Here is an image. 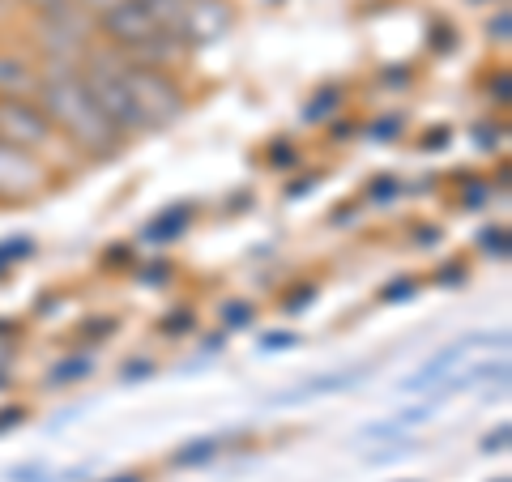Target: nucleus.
Here are the masks:
<instances>
[{
  "instance_id": "b1692460",
  "label": "nucleus",
  "mask_w": 512,
  "mask_h": 482,
  "mask_svg": "<svg viewBox=\"0 0 512 482\" xmlns=\"http://www.w3.org/2000/svg\"><path fill=\"white\" fill-rule=\"evenodd\" d=\"M402 133V116H393V120H380V124H372V137L376 141H384V137H397Z\"/></svg>"
},
{
  "instance_id": "412c9836",
  "label": "nucleus",
  "mask_w": 512,
  "mask_h": 482,
  "mask_svg": "<svg viewBox=\"0 0 512 482\" xmlns=\"http://www.w3.org/2000/svg\"><path fill=\"white\" fill-rule=\"evenodd\" d=\"M483 239V252H495V256H508V231L500 227V231H483L478 235Z\"/></svg>"
},
{
  "instance_id": "20e7f679",
  "label": "nucleus",
  "mask_w": 512,
  "mask_h": 482,
  "mask_svg": "<svg viewBox=\"0 0 512 482\" xmlns=\"http://www.w3.org/2000/svg\"><path fill=\"white\" fill-rule=\"evenodd\" d=\"M235 22H239V13L231 0H192V5L180 9V18H175L167 35H175L192 52V47L222 43L235 30Z\"/></svg>"
},
{
  "instance_id": "6e6552de",
  "label": "nucleus",
  "mask_w": 512,
  "mask_h": 482,
  "mask_svg": "<svg viewBox=\"0 0 512 482\" xmlns=\"http://www.w3.org/2000/svg\"><path fill=\"white\" fill-rule=\"evenodd\" d=\"M478 342H483V333H474V337H461V342H448V346L440 350V355H431V359L419 367V372H414V376L406 380V393L436 389V384H440L448 372H453L457 363H466V359H470V350H474Z\"/></svg>"
},
{
  "instance_id": "f3484780",
  "label": "nucleus",
  "mask_w": 512,
  "mask_h": 482,
  "mask_svg": "<svg viewBox=\"0 0 512 482\" xmlns=\"http://www.w3.org/2000/svg\"><path fill=\"white\" fill-rule=\"evenodd\" d=\"M116 329H120L116 316H90V320L77 325V337H82V342H103V337H111Z\"/></svg>"
},
{
  "instance_id": "9b49d317",
  "label": "nucleus",
  "mask_w": 512,
  "mask_h": 482,
  "mask_svg": "<svg viewBox=\"0 0 512 482\" xmlns=\"http://www.w3.org/2000/svg\"><path fill=\"white\" fill-rule=\"evenodd\" d=\"M222 453V436H201V440H188L180 444V453H171V465H205V461H214Z\"/></svg>"
},
{
  "instance_id": "2eb2a0df",
  "label": "nucleus",
  "mask_w": 512,
  "mask_h": 482,
  "mask_svg": "<svg viewBox=\"0 0 512 482\" xmlns=\"http://www.w3.org/2000/svg\"><path fill=\"white\" fill-rule=\"evenodd\" d=\"M137 5L150 13L158 30H171V26H175V18H180V9H184L180 0H137Z\"/></svg>"
},
{
  "instance_id": "cd10ccee",
  "label": "nucleus",
  "mask_w": 512,
  "mask_h": 482,
  "mask_svg": "<svg viewBox=\"0 0 512 482\" xmlns=\"http://www.w3.org/2000/svg\"><path fill=\"white\" fill-rule=\"evenodd\" d=\"M466 273H470L466 265H448V269H440V282L444 286H457V282H466Z\"/></svg>"
},
{
  "instance_id": "bb28decb",
  "label": "nucleus",
  "mask_w": 512,
  "mask_h": 482,
  "mask_svg": "<svg viewBox=\"0 0 512 482\" xmlns=\"http://www.w3.org/2000/svg\"><path fill=\"white\" fill-rule=\"evenodd\" d=\"M26 419V410L22 406H9V410H0V431H9V427H18Z\"/></svg>"
},
{
  "instance_id": "39448f33",
  "label": "nucleus",
  "mask_w": 512,
  "mask_h": 482,
  "mask_svg": "<svg viewBox=\"0 0 512 482\" xmlns=\"http://www.w3.org/2000/svg\"><path fill=\"white\" fill-rule=\"evenodd\" d=\"M52 184V171H47L43 158L22 154L0 141V205H26L47 192Z\"/></svg>"
},
{
  "instance_id": "72a5a7b5",
  "label": "nucleus",
  "mask_w": 512,
  "mask_h": 482,
  "mask_svg": "<svg viewBox=\"0 0 512 482\" xmlns=\"http://www.w3.org/2000/svg\"><path fill=\"white\" fill-rule=\"evenodd\" d=\"M180 5H192V0H180Z\"/></svg>"
},
{
  "instance_id": "c756f323",
  "label": "nucleus",
  "mask_w": 512,
  "mask_h": 482,
  "mask_svg": "<svg viewBox=\"0 0 512 482\" xmlns=\"http://www.w3.org/2000/svg\"><path fill=\"white\" fill-rule=\"evenodd\" d=\"M372 197H397V180H389V175H384V180H376V184H372Z\"/></svg>"
},
{
  "instance_id": "f257e3e1",
  "label": "nucleus",
  "mask_w": 512,
  "mask_h": 482,
  "mask_svg": "<svg viewBox=\"0 0 512 482\" xmlns=\"http://www.w3.org/2000/svg\"><path fill=\"white\" fill-rule=\"evenodd\" d=\"M35 103L47 116V124L56 128V137L64 141V146H73L82 158L107 163V158H116L124 150V133L103 116V107L94 103V94L86 90L77 69L43 73V82L35 90Z\"/></svg>"
},
{
  "instance_id": "a878e982",
  "label": "nucleus",
  "mask_w": 512,
  "mask_h": 482,
  "mask_svg": "<svg viewBox=\"0 0 512 482\" xmlns=\"http://www.w3.org/2000/svg\"><path fill=\"white\" fill-rule=\"evenodd\" d=\"M299 337L295 333H265V350H286V346H295Z\"/></svg>"
},
{
  "instance_id": "f03ea898",
  "label": "nucleus",
  "mask_w": 512,
  "mask_h": 482,
  "mask_svg": "<svg viewBox=\"0 0 512 482\" xmlns=\"http://www.w3.org/2000/svg\"><path fill=\"white\" fill-rule=\"evenodd\" d=\"M124 86L133 94V103L141 107L150 128H167L188 111V99L180 82L163 69H141V64H124Z\"/></svg>"
},
{
  "instance_id": "f8f14e48",
  "label": "nucleus",
  "mask_w": 512,
  "mask_h": 482,
  "mask_svg": "<svg viewBox=\"0 0 512 482\" xmlns=\"http://www.w3.org/2000/svg\"><path fill=\"white\" fill-rule=\"evenodd\" d=\"M431 419V406H414V410H406L402 419H384V423H372L363 431V436H402V431H410V427H419V423H427Z\"/></svg>"
},
{
  "instance_id": "0eeeda50",
  "label": "nucleus",
  "mask_w": 512,
  "mask_h": 482,
  "mask_svg": "<svg viewBox=\"0 0 512 482\" xmlns=\"http://www.w3.org/2000/svg\"><path fill=\"white\" fill-rule=\"evenodd\" d=\"M43 82L39 64L26 52L0 47V99H35V90Z\"/></svg>"
},
{
  "instance_id": "423d86ee",
  "label": "nucleus",
  "mask_w": 512,
  "mask_h": 482,
  "mask_svg": "<svg viewBox=\"0 0 512 482\" xmlns=\"http://www.w3.org/2000/svg\"><path fill=\"white\" fill-rule=\"evenodd\" d=\"M94 35H103V43L111 47V52L124 56V52H133V47H141L146 39H154L158 26L137 0H116V5L94 18Z\"/></svg>"
},
{
  "instance_id": "c85d7f7f",
  "label": "nucleus",
  "mask_w": 512,
  "mask_h": 482,
  "mask_svg": "<svg viewBox=\"0 0 512 482\" xmlns=\"http://www.w3.org/2000/svg\"><path fill=\"white\" fill-rule=\"evenodd\" d=\"M26 9H35V13H52V9H64V5H73V0H22Z\"/></svg>"
},
{
  "instance_id": "5701e85b",
  "label": "nucleus",
  "mask_w": 512,
  "mask_h": 482,
  "mask_svg": "<svg viewBox=\"0 0 512 482\" xmlns=\"http://www.w3.org/2000/svg\"><path fill=\"white\" fill-rule=\"evenodd\" d=\"M167 273H171V265H163V261H158V265H146V269H141V282H146V286H163V282H167Z\"/></svg>"
},
{
  "instance_id": "4be33fe9",
  "label": "nucleus",
  "mask_w": 512,
  "mask_h": 482,
  "mask_svg": "<svg viewBox=\"0 0 512 482\" xmlns=\"http://www.w3.org/2000/svg\"><path fill=\"white\" fill-rule=\"evenodd\" d=\"M338 99H342V90L333 86L329 94H320V99H316V103H312L308 111H303V116H308V120H320V116H329V107H325V103H338Z\"/></svg>"
},
{
  "instance_id": "393cba45",
  "label": "nucleus",
  "mask_w": 512,
  "mask_h": 482,
  "mask_svg": "<svg viewBox=\"0 0 512 482\" xmlns=\"http://www.w3.org/2000/svg\"><path fill=\"white\" fill-rule=\"evenodd\" d=\"M504 444H508V423H500V431H491L483 440V453H504Z\"/></svg>"
},
{
  "instance_id": "6ab92c4d",
  "label": "nucleus",
  "mask_w": 512,
  "mask_h": 482,
  "mask_svg": "<svg viewBox=\"0 0 512 482\" xmlns=\"http://www.w3.org/2000/svg\"><path fill=\"white\" fill-rule=\"evenodd\" d=\"M154 372H158L154 359H133V363L120 367V380H124V384H137V380H146V376H154Z\"/></svg>"
},
{
  "instance_id": "4468645a",
  "label": "nucleus",
  "mask_w": 512,
  "mask_h": 482,
  "mask_svg": "<svg viewBox=\"0 0 512 482\" xmlns=\"http://www.w3.org/2000/svg\"><path fill=\"white\" fill-rule=\"evenodd\" d=\"M30 252H35V239H30V235H9V239H0V273H9V265L26 261Z\"/></svg>"
},
{
  "instance_id": "a211bd4d",
  "label": "nucleus",
  "mask_w": 512,
  "mask_h": 482,
  "mask_svg": "<svg viewBox=\"0 0 512 482\" xmlns=\"http://www.w3.org/2000/svg\"><path fill=\"white\" fill-rule=\"evenodd\" d=\"M192 325H197V316H192L188 308H175L171 316H163V320H158V333H167V337H180V333H188Z\"/></svg>"
},
{
  "instance_id": "dca6fc26",
  "label": "nucleus",
  "mask_w": 512,
  "mask_h": 482,
  "mask_svg": "<svg viewBox=\"0 0 512 482\" xmlns=\"http://www.w3.org/2000/svg\"><path fill=\"white\" fill-rule=\"evenodd\" d=\"M256 320V308L248 299H231V303H222V329H248Z\"/></svg>"
},
{
  "instance_id": "7ed1b4c3",
  "label": "nucleus",
  "mask_w": 512,
  "mask_h": 482,
  "mask_svg": "<svg viewBox=\"0 0 512 482\" xmlns=\"http://www.w3.org/2000/svg\"><path fill=\"white\" fill-rule=\"evenodd\" d=\"M0 141L22 154H35V158L60 146L56 128L47 124L35 99H0Z\"/></svg>"
},
{
  "instance_id": "f704fd0d",
  "label": "nucleus",
  "mask_w": 512,
  "mask_h": 482,
  "mask_svg": "<svg viewBox=\"0 0 512 482\" xmlns=\"http://www.w3.org/2000/svg\"><path fill=\"white\" fill-rule=\"evenodd\" d=\"M495 482H508V478H495Z\"/></svg>"
},
{
  "instance_id": "aec40b11",
  "label": "nucleus",
  "mask_w": 512,
  "mask_h": 482,
  "mask_svg": "<svg viewBox=\"0 0 512 482\" xmlns=\"http://www.w3.org/2000/svg\"><path fill=\"white\" fill-rule=\"evenodd\" d=\"M508 30H512V18H508V9L500 5V9H495V18L487 22V39L491 43H508Z\"/></svg>"
},
{
  "instance_id": "7c9ffc66",
  "label": "nucleus",
  "mask_w": 512,
  "mask_h": 482,
  "mask_svg": "<svg viewBox=\"0 0 512 482\" xmlns=\"http://www.w3.org/2000/svg\"><path fill=\"white\" fill-rule=\"evenodd\" d=\"M491 94H500V107L508 103V73H504V69H500V77L491 82Z\"/></svg>"
},
{
  "instance_id": "9d476101",
  "label": "nucleus",
  "mask_w": 512,
  "mask_h": 482,
  "mask_svg": "<svg viewBox=\"0 0 512 482\" xmlns=\"http://www.w3.org/2000/svg\"><path fill=\"white\" fill-rule=\"evenodd\" d=\"M94 376V359L90 355H69L52 363V372H47V384L52 389H64V384H77V380H90Z\"/></svg>"
},
{
  "instance_id": "1a4fd4ad",
  "label": "nucleus",
  "mask_w": 512,
  "mask_h": 482,
  "mask_svg": "<svg viewBox=\"0 0 512 482\" xmlns=\"http://www.w3.org/2000/svg\"><path fill=\"white\" fill-rule=\"evenodd\" d=\"M188 222H192V205H167V210L141 231V239L154 244V248H163V244H171V239H180L188 231Z\"/></svg>"
},
{
  "instance_id": "ddd939ff",
  "label": "nucleus",
  "mask_w": 512,
  "mask_h": 482,
  "mask_svg": "<svg viewBox=\"0 0 512 482\" xmlns=\"http://www.w3.org/2000/svg\"><path fill=\"white\" fill-rule=\"evenodd\" d=\"M346 376H316L312 384H303V389H291V393H282L278 401H308V397H320V393H338L346 389Z\"/></svg>"
},
{
  "instance_id": "2f4dec72",
  "label": "nucleus",
  "mask_w": 512,
  "mask_h": 482,
  "mask_svg": "<svg viewBox=\"0 0 512 482\" xmlns=\"http://www.w3.org/2000/svg\"><path fill=\"white\" fill-rule=\"evenodd\" d=\"M410 291H414V286H410V282H402V286H384L380 295H384V299H406Z\"/></svg>"
},
{
  "instance_id": "473e14b6",
  "label": "nucleus",
  "mask_w": 512,
  "mask_h": 482,
  "mask_svg": "<svg viewBox=\"0 0 512 482\" xmlns=\"http://www.w3.org/2000/svg\"><path fill=\"white\" fill-rule=\"evenodd\" d=\"M111 482H141L137 474H124V478H111Z\"/></svg>"
}]
</instances>
